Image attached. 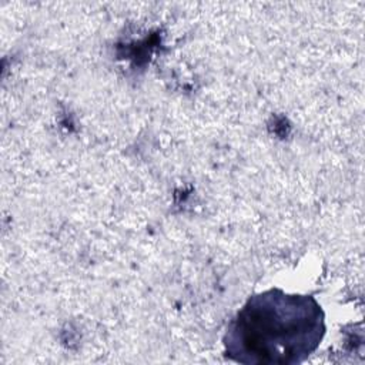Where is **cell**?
<instances>
[{"label": "cell", "instance_id": "cell-1", "mask_svg": "<svg viewBox=\"0 0 365 365\" xmlns=\"http://www.w3.org/2000/svg\"><path fill=\"white\" fill-rule=\"evenodd\" d=\"M325 331L315 297L269 288L248 297L230 319L224 355L242 365H298L317 351Z\"/></svg>", "mask_w": 365, "mask_h": 365}]
</instances>
